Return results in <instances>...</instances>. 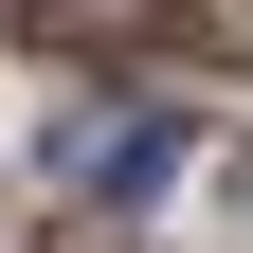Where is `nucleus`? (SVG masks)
<instances>
[{"label": "nucleus", "instance_id": "f257e3e1", "mask_svg": "<svg viewBox=\"0 0 253 253\" xmlns=\"http://www.w3.org/2000/svg\"><path fill=\"white\" fill-rule=\"evenodd\" d=\"M163 163H181V109H163V90H126V109H73V126L37 145V181H54L73 217H109V199H145Z\"/></svg>", "mask_w": 253, "mask_h": 253}, {"label": "nucleus", "instance_id": "f03ea898", "mask_svg": "<svg viewBox=\"0 0 253 253\" xmlns=\"http://www.w3.org/2000/svg\"><path fill=\"white\" fill-rule=\"evenodd\" d=\"M235 37H253V18H235Z\"/></svg>", "mask_w": 253, "mask_h": 253}]
</instances>
